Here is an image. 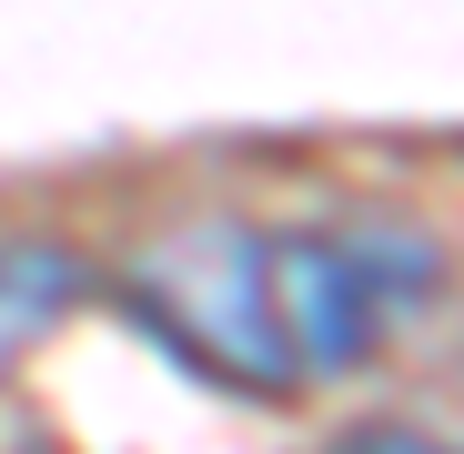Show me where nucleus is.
<instances>
[{"label":"nucleus","instance_id":"f03ea898","mask_svg":"<svg viewBox=\"0 0 464 454\" xmlns=\"http://www.w3.org/2000/svg\"><path fill=\"white\" fill-rule=\"evenodd\" d=\"M444 293V263L434 243L414 233H273V303H283V343H293V373H363L383 353V333L434 314Z\"/></svg>","mask_w":464,"mask_h":454},{"label":"nucleus","instance_id":"20e7f679","mask_svg":"<svg viewBox=\"0 0 464 454\" xmlns=\"http://www.w3.org/2000/svg\"><path fill=\"white\" fill-rule=\"evenodd\" d=\"M334 454H454L444 434H424V424H353Z\"/></svg>","mask_w":464,"mask_h":454},{"label":"nucleus","instance_id":"7ed1b4c3","mask_svg":"<svg viewBox=\"0 0 464 454\" xmlns=\"http://www.w3.org/2000/svg\"><path fill=\"white\" fill-rule=\"evenodd\" d=\"M92 293V263L71 243H41V233H0V384L21 373V353H41Z\"/></svg>","mask_w":464,"mask_h":454},{"label":"nucleus","instance_id":"f257e3e1","mask_svg":"<svg viewBox=\"0 0 464 454\" xmlns=\"http://www.w3.org/2000/svg\"><path fill=\"white\" fill-rule=\"evenodd\" d=\"M131 324L192 363L222 394H293V343H283V303H273V233L253 222H182V233L141 243L121 273Z\"/></svg>","mask_w":464,"mask_h":454}]
</instances>
